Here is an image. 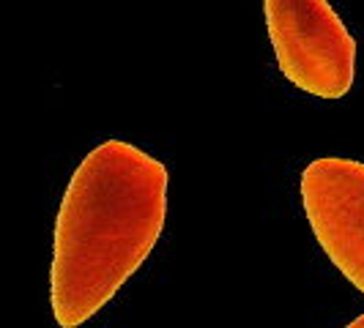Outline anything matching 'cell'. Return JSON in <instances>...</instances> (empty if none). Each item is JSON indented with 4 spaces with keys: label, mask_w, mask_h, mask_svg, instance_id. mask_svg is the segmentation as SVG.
Segmentation results:
<instances>
[{
    "label": "cell",
    "mask_w": 364,
    "mask_h": 328,
    "mask_svg": "<svg viewBox=\"0 0 364 328\" xmlns=\"http://www.w3.org/2000/svg\"><path fill=\"white\" fill-rule=\"evenodd\" d=\"M167 167L143 148L107 140L74 170L55 222L50 301L77 328L115 298L162 236Z\"/></svg>",
    "instance_id": "1"
},
{
    "label": "cell",
    "mask_w": 364,
    "mask_h": 328,
    "mask_svg": "<svg viewBox=\"0 0 364 328\" xmlns=\"http://www.w3.org/2000/svg\"><path fill=\"white\" fill-rule=\"evenodd\" d=\"M279 72L315 99H343L356 77V38L328 0H263Z\"/></svg>",
    "instance_id": "2"
},
{
    "label": "cell",
    "mask_w": 364,
    "mask_h": 328,
    "mask_svg": "<svg viewBox=\"0 0 364 328\" xmlns=\"http://www.w3.org/2000/svg\"><path fill=\"white\" fill-rule=\"evenodd\" d=\"M301 202L331 266L364 295V164L323 156L301 173Z\"/></svg>",
    "instance_id": "3"
},
{
    "label": "cell",
    "mask_w": 364,
    "mask_h": 328,
    "mask_svg": "<svg viewBox=\"0 0 364 328\" xmlns=\"http://www.w3.org/2000/svg\"><path fill=\"white\" fill-rule=\"evenodd\" d=\"M346 328H364V315H359V317H356L353 323H348Z\"/></svg>",
    "instance_id": "4"
}]
</instances>
